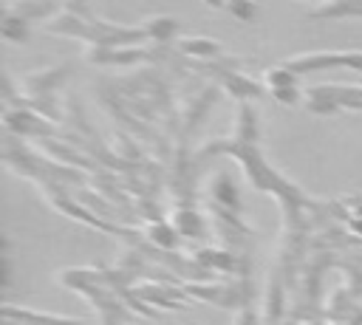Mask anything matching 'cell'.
Listing matches in <instances>:
<instances>
[{
    "label": "cell",
    "instance_id": "4fadbf2b",
    "mask_svg": "<svg viewBox=\"0 0 362 325\" xmlns=\"http://www.w3.org/2000/svg\"><path fill=\"white\" fill-rule=\"evenodd\" d=\"M147 235H150L156 243H161L164 249H170V246L175 243V229H170L167 223H156V226H150Z\"/></svg>",
    "mask_w": 362,
    "mask_h": 325
},
{
    "label": "cell",
    "instance_id": "30bf717a",
    "mask_svg": "<svg viewBox=\"0 0 362 325\" xmlns=\"http://www.w3.org/2000/svg\"><path fill=\"white\" fill-rule=\"evenodd\" d=\"M3 37L11 40V42H25L28 40V25H25V17H17V14H8L3 17Z\"/></svg>",
    "mask_w": 362,
    "mask_h": 325
},
{
    "label": "cell",
    "instance_id": "9a60e30c",
    "mask_svg": "<svg viewBox=\"0 0 362 325\" xmlns=\"http://www.w3.org/2000/svg\"><path fill=\"white\" fill-rule=\"evenodd\" d=\"M272 99L280 105H294L300 99V93H297V88H277V90H272Z\"/></svg>",
    "mask_w": 362,
    "mask_h": 325
},
{
    "label": "cell",
    "instance_id": "6da1fadb",
    "mask_svg": "<svg viewBox=\"0 0 362 325\" xmlns=\"http://www.w3.org/2000/svg\"><path fill=\"white\" fill-rule=\"evenodd\" d=\"M283 65H288L294 73H305V71H317V68H354L362 71V51H320V54H297L288 57Z\"/></svg>",
    "mask_w": 362,
    "mask_h": 325
},
{
    "label": "cell",
    "instance_id": "7a4b0ae2",
    "mask_svg": "<svg viewBox=\"0 0 362 325\" xmlns=\"http://www.w3.org/2000/svg\"><path fill=\"white\" fill-rule=\"evenodd\" d=\"M65 73H68L65 65H51V68L31 71V73H25V76L20 79V90L25 93L28 102H31V99H42V96H48V93L65 79Z\"/></svg>",
    "mask_w": 362,
    "mask_h": 325
},
{
    "label": "cell",
    "instance_id": "7c38bea8",
    "mask_svg": "<svg viewBox=\"0 0 362 325\" xmlns=\"http://www.w3.org/2000/svg\"><path fill=\"white\" fill-rule=\"evenodd\" d=\"M17 317L20 322H28V325H79L76 319H59V317H40V314H14L11 308H6V319Z\"/></svg>",
    "mask_w": 362,
    "mask_h": 325
},
{
    "label": "cell",
    "instance_id": "5b68a950",
    "mask_svg": "<svg viewBox=\"0 0 362 325\" xmlns=\"http://www.w3.org/2000/svg\"><path fill=\"white\" fill-rule=\"evenodd\" d=\"M308 17H362V0H325L314 6Z\"/></svg>",
    "mask_w": 362,
    "mask_h": 325
},
{
    "label": "cell",
    "instance_id": "8992f818",
    "mask_svg": "<svg viewBox=\"0 0 362 325\" xmlns=\"http://www.w3.org/2000/svg\"><path fill=\"white\" fill-rule=\"evenodd\" d=\"M178 51L187 54V57H192V59H212V57H218L223 48H221L218 42L206 40V37H187V40L178 42Z\"/></svg>",
    "mask_w": 362,
    "mask_h": 325
},
{
    "label": "cell",
    "instance_id": "277c9868",
    "mask_svg": "<svg viewBox=\"0 0 362 325\" xmlns=\"http://www.w3.org/2000/svg\"><path fill=\"white\" fill-rule=\"evenodd\" d=\"M209 195L221 203V206H226V209H240V198H238V189H235V181L226 175V172H218L212 181H209Z\"/></svg>",
    "mask_w": 362,
    "mask_h": 325
},
{
    "label": "cell",
    "instance_id": "9c48e42d",
    "mask_svg": "<svg viewBox=\"0 0 362 325\" xmlns=\"http://www.w3.org/2000/svg\"><path fill=\"white\" fill-rule=\"evenodd\" d=\"M263 82L269 85V90H277V88H297V73L288 68V65H277V68H269L263 73Z\"/></svg>",
    "mask_w": 362,
    "mask_h": 325
},
{
    "label": "cell",
    "instance_id": "52a82bcc",
    "mask_svg": "<svg viewBox=\"0 0 362 325\" xmlns=\"http://www.w3.org/2000/svg\"><path fill=\"white\" fill-rule=\"evenodd\" d=\"M221 79L226 82V88H229L238 99H257V96L263 93V88H260L257 82H252V79H246V76H240V73L226 71V73H221Z\"/></svg>",
    "mask_w": 362,
    "mask_h": 325
},
{
    "label": "cell",
    "instance_id": "2e32d148",
    "mask_svg": "<svg viewBox=\"0 0 362 325\" xmlns=\"http://www.w3.org/2000/svg\"><path fill=\"white\" fill-rule=\"evenodd\" d=\"M204 3H206V6H212V8H226V3H229V0H204Z\"/></svg>",
    "mask_w": 362,
    "mask_h": 325
},
{
    "label": "cell",
    "instance_id": "8fae6325",
    "mask_svg": "<svg viewBox=\"0 0 362 325\" xmlns=\"http://www.w3.org/2000/svg\"><path fill=\"white\" fill-rule=\"evenodd\" d=\"M173 218H175L173 226H175L181 235H201V229H204V220H201L192 209H178Z\"/></svg>",
    "mask_w": 362,
    "mask_h": 325
},
{
    "label": "cell",
    "instance_id": "3957f363",
    "mask_svg": "<svg viewBox=\"0 0 362 325\" xmlns=\"http://www.w3.org/2000/svg\"><path fill=\"white\" fill-rule=\"evenodd\" d=\"M255 138H257V116L246 102H240L238 116H235V138L232 141L235 144H255Z\"/></svg>",
    "mask_w": 362,
    "mask_h": 325
},
{
    "label": "cell",
    "instance_id": "ba28073f",
    "mask_svg": "<svg viewBox=\"0 0 362 325\" xmlns=\"http://www.w3.org/2000/svg\"><path fill=\"white\" fill-rule=\"evenodd\" d=\"M141 28H144V34H147L150 40H158V42H170V40L178 34V23H175L173 17H153V20L144 23Z\"/></svg>",
    "mask_w": 362,
    "mask_h": 325
},
{
    "label": "cell",
    "instance_id": "5bb4252c",
    "mask_svg": "<svg viewBox=\"0 0 362 325\" xmlns=\"http://www.w3.org/2000/svg\"><path fill=\"white\" fill-rule=\"evenodd\" d=\"M226 11L235 14L238 20H252L255 17V3L252 0H229L226 3Z\"/></svg>",
    "mask_w": 362,
    "mask_h": 325
}]
</instances>
